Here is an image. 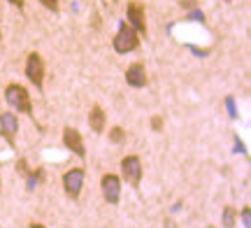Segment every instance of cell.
I'll list each match as a JSON object with an SVG mask.
<instances>
[{
	"label": "cell",
	"instance_id": "obj_22",
	"mask_svg": "<svg viewBox=\"0 0 251 228\" xmlns=\"http://www.w3.org/2000/svg\"><path fill=\"white\" fill-rule=\"evenodd\" d=\"M224 2H233V0H224Z\"/></svg>",
	"mask_w": 251,
	"mask_h": 228
},
{
	"label": "cell",
	"instance_id": "obj_5",
	"mask_svg": "<svg viewBox=\"0 0 251 228\" xmlns=\"http://www.w3.org/2000/svg\"><path fill=\"white\" fill-rule=\"evenodd\" d=\"M24 73H26L28 82L35 86L37 91H42L45 89V61H42V56L33 51V54H28L26 58V68H24Z\"/></svg>",
	"mask_w": 251,
	"mask_h": 228
},
{
	"label": "cell",
	"instance_id": "obj_17",
	"mask_svg": "<svg viewBox=\"0 0 251 228\" xmlns=\"http://www.w3.org/2000/svg\"><path fill=\"white\" fill-rule=\"evenodd\" d=\"M17 168H19V175H24V177H26V175L30 173V168H28V163L24 161V158H21V161L17 163Z\"/></svg>",
	"mask_w": 251,
	"mask_h": 228
},
{
	"label": "cell",
	"instance_id": "obj_12",
	"mask_svg": "<svg viewBox=\"0 0 251 228\" xmlns=\"http://www.w3.org/2000/svg\"><path fill=\"white\" fill-rule=\"evenodd\" d=\"M221 226L224 228H237V207L226 205L221 212Z\"/></svg>",
	"mask_w": 251,
	"mask_h": 228
},
{
	"label": "cell",
	"instance_id": "obj_18",
	"mask_svg": "<svg viewBox=\"0 0 251 228\" xmlns=\"http://www.w3.org/2000/svg\"><path fill=\"white\" fill-rule=\"evenodd\" d=\"M196 5V0H181V7H193Z\"/></svg>",
	"mask_w": 251,
	"mask_h": 228
},
{
	"label": "cell",
	"instance_id": "obj_3",
	"mask_svg": "<svg viewBox=\"0 0 251 228\" xmlns=\"http://www.w3.org/2000/svg\"><path fill=\"white\" fill-rule=\"evenodd\" d=\"M142 175H144V168H142V158H140V156L130 154V156H124V158H121V179H124L128 186L140 189Z\"/></svg>",
	"mask_w": 251,
	"mask_h": 228
},
{
	"label": "cell",
	"instance_id": "obj_13",
	"mask_svg": "<svg viewBox=\"0 0 251 228\" xmlns=\"http://www.w3.org/2000/svg\"><path fill=\"white\" fill-rule=\"evenodd\" d=\"M126 137H128V133H126L121 126H112V128H109V142H112V145H124Z\"/></svg>",
	"mask_w": 251,
	"mask_h": 228
},
{
	"label": "cell",
	"instance_id": "obj_2",
	"mask_svg": "<svg viewBox=\"0 0 251 228\" xmlns=\"http://www.w3.org/2000/svg\"><path fill=\"white\" fill-rule=\"evenodd\" d=\"M112 47L117 54H130L140 47V35L135 33L133 26H128V21H119V30L112 40Z\"/></svg>",
	"mask_w": 251,
	"mask_h": 228
},
{
	"label": "cell",
	"instance_id": "obj_16",
	"mask_svg": "<svg viewBox=\"0 0 251 228\" xmlns=\"http://www.w3.org/2000/svg\"><path fill=\"white\" fill-rule=\"evenodd\" d=\"M37 2L45 9H49V12H58V0H37Z\"/></svg>",
	"mask_w": 251,
	"mask_h": 228
},
{
	"label": "cell",
	"instance_id": "obj_6",
	"mask_svg": "<svg viewBox=\"0 0 251 228\" xmlns=\"http://www.w3.org/2000/svg\"><path fill=\"white\" fill-rule=\"evenodd\" d=\"M17 133H19L17 112H12V110L0 112V135H2V140H5L12 149L17 147Z\"/></svg>",
	"mask_w": 251,
	"mask_h": 228
},
{
	"label": "cell",
	"instance_id": "obj_11",
	"mask_svg": "<svg viewBox=\"0 0 251 228\" xmlns=\"http://www.w3.org/2000/svg\"><path fill=\"white\" fill-rule=\"evenodd\" d=\"M89 126L96 135H102V133H105V128H107V114H105V110H102L100 105H93V107H91Z\"/></svg>",
	"mask_w": 251,
	"mask_h": 228
},
{
	"label": "cell",
	"instance_id": "obj_19",
	"mask_svg": "<svg viewBox=\"0 0 251 228\" xmlns=\"http://www.w3.org/2000/svg\"><path fill=\"white\" fill-rule=\"evenodd\" d=\"M7 2H12V5H17L19 9H24V0H7Z\"/></svg>",
	"mask_w": 251,
	"mask_h": 228
},
{
	"label": "cell",
	"instance_id": "obj_7",
	"mask_svg": "<svg viewBox=\"0 0 251 228\" xmlns=\"http://www.w3.org/2000/svg\"><path fill=\"white\" fill-rule=\"evenodd\" d=\"M126 19H128V26H133L135 33L140 37L147 35V12H144V5L140 0L128 2V7H126Z\"/></svg>",
	"mask_w": 251,
	"mask_h": 228
},
{
	"label": "cell",
	"instance_id": "obj_15",
	"mask_svg": "<svg viewBox=\"0 0 251 228\" xmlns=\"http://www.w3.org/2000/svg\"><path fill=\"white\" fill-rule=\"evenodd\" d=\"M151 130L153 133H161L163 130V117L161 114H153L151 117Z\"/></svg>",
	"mask_w": 251,
	"mask_h": 228
},
{
	"label": "cell",
	"instance_id": "obj_23",
	"mask_svg": "<svg viewBox=\"0 0 251 228\" xmlns=\"http://www.w3.org/2000/svg\"><path fill=\"white\" fill-rule=\"evenodd\" d=\"M0 184H2V179H0Z\"/></svg>",
	"mask_w": 251,
	"mask_h": 228
},
{
	"label": "cell",
	"instance_id": "obj_4",
	"mask_svg": "<svg viewBox=\"0 0 251 228\" xmlns=\"http://www.w3.org/2000/svg\"><path fill=\"white\" fill-rule=\"evenodd\" d=\"M84 182H86V170H84V168H70L68 173L63 175V189H65V196H68L70 201H79Z\"/></svg>",
	"mask_w": 251,
	"mask_h": 228
},
{
	"label": "cell",
	"instance_id": "obj_20",
	"mask_svg": "<svg viewBox=\"0 0 251 228\" xmlns=\"http://www.w3.org/2000/svg\"><path fill=\"white\" fill-rule=\"evenodd\" d=\"M30 228H47L45 224H40V221H33V224H30Z\"/></svg>",
	"mask_w": 251,
	"mask_h": 228
},
{
	"label": "cell",
	"instance_id": "obj_1",
	"mask_svg": "<svg viewBox=\"0 0 251 228\" xmlns=\"http://www.w3.org/2000/svg\"><path fill=\"white\" fill-rule=\"evenodd\" d=\"M5 101H7L9 110L17 112V114H28V117H35L33 112V98L24 84L12 82L5 86Z\"/></svg>",
	"mask_w": 251,
	"mask_h": 228
},
{
	"label": "cell",
	"instance_id": "obj_14",
	"mask_svg": "<svg viewBox=\"0 0 251 228\" xmlns=\"http://www.w3.org/2000/svg\"><path fill=\"white\" fill-rule=\"evenodd\" d=\"M237 217L242 221V228H251V207H242L237 212Z\"/></svg>",
	"mask_w": 251,
	"mask_h": 228
},
{
	"label": "cell",
	"instance_id": "obj_10",
	"mask_svg": "<svg viewBox=\"0 0 251 228\" xmlns=\"http://www.w3.org/2000/svg\"><path fill=\"white\" fill-rule=\"evenodd\" d=\"M147 68H144V63H130L128 68H126V84L128 86H133V89H144L147 86Z\"/></svg>",
	"mask_w": 251,
	"mask_h": 228
},
{
	"label": "cell",
	"instance_id": "obj_9",
	"mask_svg": "<svg viewBox=\"0 0 251 228\" xmlns=\"http://www.w3.org/2000/svg\"><path fill=\"white\" fill-rule=\"evenodd\" d=\"M63 145L65 149H70L72 154L77 156V158H86V147H84V137L77 128L72 126H65L63 128Z\"/></svg>",
	"mask_w": 251,
	"mask_h": 228
},
{
	"label": "cell",
	"instance_id": "obj_21",
	"mask_svg": "<svg viewBox=\"0 0 251 228\" xmlns=\"http://www.w3.org/2000/svg\"><path fill=\"white\" fill-rule=\"evenodd\" d=\"M0 40H2V30H0Z\"/></svg>",
	"mask_w": 251,
	"mask_h": 228
},
{
	"label": "cell",
	"instance_id": "obj_8",
	"mask_svg": "<svg viewBox=\"0 0 251 228\" xmlns=\"http://www.w3.org/2000/svg\"><path fill=\"white\" fill-rule=\"evenodd\" d=\"M100 191H102V198L109 205H119V201H121V177L114 173L102 175L100 177Z\"/></svg>",
	"mask_w": 251,
	"mask_h": 228
}]
</instances>
